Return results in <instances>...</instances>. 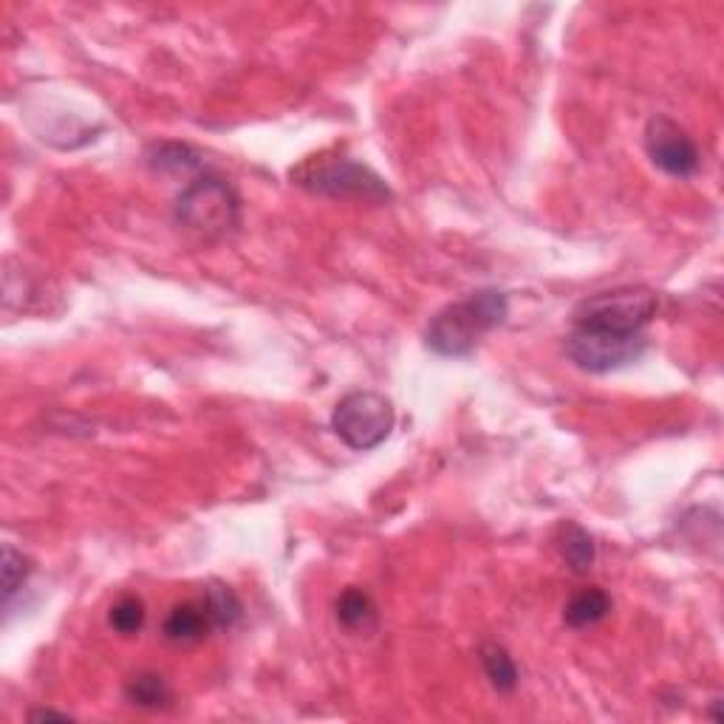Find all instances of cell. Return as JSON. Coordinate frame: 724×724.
I'll return each instance as SVG.
<instances>
[{
  "label": "cell",
  "instance_id": "cell-1",
  "mask_svg": "<svg viewBox=\"0 0 724 724\" xmlns=\"http://www.w3.org/2000/svg\"><path fill=\"white\" fill-rule=\"evenodd\" d=\"M510 314V300L499 289H479L459 303L444 306L428 323L425 343L439 356H470L479 340Z\"/></svg>",
  "mask_w": 724,
  "mask_h": 724
},
{
  "label": "cell",
  "instance_id": "cell-2",
  "mask_svg": "<svg viewBox=\"0 0 724 724\" xmlns=\"http://www.w3.org/2000/svg\"><path fill=\"white\" fill-rule=\"evenodd\" d=\"M173 219L188 235L213 244L238 232L241 199L230 181L204 173L181 190L173 207Z\"/></svg>",
  "mask_w": 724,
  "mask_h": 724
},
{
  "label": "cell",
  "instance_id": "cell-3",
  "mask_svg": "<svg viewBox=\"0 0 724 724\" xmlns=\"http://www.w3.org/2000/svg\"><path fill=\"white\" fill-rule=\"evenodd\" d=\"M289 175H292V184L314 195H325V199H354L371 201V204L391 201V190L374 170L343 153H331V150L303 159Z\"/></svg>",
  "mask_w": 724,
  "mask_h": 724
},
{
  "label": "cell",
  "instance_id": "cell-4",
  "mask_svg": "<svg viewBox=\"0 0 724 724\" xmlns=\"http://www.w3.org/2000/svg\"><path fill=\"white\" fill-rule=\"evenodd\" d=\"M660 298L648 286H617L581 300L572 314L575 329L640 334L656 318Z\"/></svg>",
  "mask_w": 724,
  "mask_h": 724
},
{
  "label": "cell",
  "instance_id": "cell-5",
  "mask_svg": "<svg viewBox=\"0 0 724 724\" xmlns=\"http://www.w3.org/2000/svg\"><path fill=\"white\" fill-rule=\"evenodd\" d=\"M394 402L376 391H351L331 413V428L338 439L356 453L380 448L394 431Z\"/></svg>",
  "mask_w": 724,
  "mask_h": 724
},
{
  "label": "cell",
  "instance_id": "cell-6",
  "mask_svg": "<svg viewBox=\"0 0 724 724\" xmlns=\"http://www.w3.org/2000/svg\"><path fill=\"white\" fill-rule=\"evenodd\" d=\"M563 351L581 371L589 374H612L629 369L648 351L645 334H614V331L575 329L563 343Z\"/></svg>",
  "mask_w": 724,
  "mask_h": 724
},
{
  "label": "cell",
  "instance_id": "cell-7",
  "mask_svg": "<svg viewBox=\"0 0 724 724\" xmlns=\"http://www.w3.org/2000/svg\"><path fill=\"white\" fill-rule=\"evenodd\" d=\"M643 142L648 159L662 173L674 175V179H687L700 170V148L687 137L685 128L676 125L671 117H662V113L651 117Z\"/></svg>",
  "mask_w": 724,
  "mask_h": 724
},
{
  "label": "cell",
  "instance_id": "cell-8",
  "mask_svg": "<svg viewBox=\"0 0 724 724\" xmlns=\"http://www.w3.org/2000/svg\"><path fill=\"white\" fill-rule=\"evenodd\" d=\"M164 640L173 645H195L210 634L213 620L207 614L204 603H179L170 609V614L164 617Z\"/></svg>",
  "mask_w": 724,
  "mask_h": 724
},
{
  "label": "cell",
  "instance_id": "cell-9",
  "mask_svg": "<svg viewBox=\"0 0 724 724\" xmlns=\"http://www.w3.org/2000/svg\"><path fill=\"white\" fill-rule=\"evenodd\" d=\"M557 552H561V557L575 575H589L594 566V557H597L594 537L581 524H575V521H563L557 526Z\"/></svg>",
  "mask_w": 724,
  "mask_h": 724
},
{
  "label": "cell",
  "instance_id": "cell-10",
  "mask_svg": "<svg viewBox=\"0 0 724 724\" xmlns=\"http://www.w3.org/2000/svg\"><path fill=\"white\" fill-rule=\"evenodd\" d=\"M609 614H612V597L603 589L589 586L569 600L563 609V623L569 629H589V625L603 623Z\"/></svg>",
  "mask_w": 724,
  "mask_h": 724
},
{
  "label": "cell",
  "instance_id": "cell-11",
  "mask_svg": "<svg viewBox=\"0 0 724 724\" xmlns=\"http://www.w3.org/2000/svg\"><path fill=\"white\" fill-rule=\"evenodd\" d=\"M334 617L345 631H369L376 625V606L365 589L349 586L334 603Z\"/></svg>",
  "mask_w": 724,
  "mask_h": 724
},
{
  "label": "cell",
  "instance_id": "cell-12",
  "mask_svg": "<svg viewBox=\"0 0 724 724\" xmlns=\"http://www.w3.org/2000/svg\"><path fill=\"white\" fill-rule=\"evenodd\" d=\"M481 656V668H484V676L490 680V685L499 693H512L519 687V665L510 656V651L499 643H484L479 651Z\"/></svg>",
  "mask_w": 724,
  "mask_h": 724
},
{
  "label": "cell",
  "instance_id": "cell-13",
  "mask_svg": "<svg viewBox=\"0 0 724 724\" xmlns=\"http://www.w3.org/2000/svg\"><path fill=\"white\" fill-rule=\"evenodd\" d=\"M125 700L131 705L142 707V711H162L173 702V691L168 682L153 671H142V674L131 676L125 685Z\"/></svg>",
  "mask_w": 724,
  "mask_h": 724
},
{
  "label": "cell",
  "instance_id": "cell-14",
  "mask_svg": "<svg viewBox=\"0 0 724 724\" xmlns=\"http://www.w3.org/2000/svg\"><path fill=\"white\" fill-rule=\"evenodd\" d=\"M201 603H204L207 614H210V620H213V629L219 631H230L232 625L241 620V614H244V606H241L238 594L221 581L207 583Z\"/></svg>",
  "mask_w": 724,
  "mask_h": 724
},
{
  "label": "cell",
  "instance_id": "cell-15",
  "mask_svg": "<svg viewBox=\"0 0 724 724\" xmlns=\"http://www.w3.org/2000/svg\"><path fill=\"white\" fill-rule=\"evenodd\" d=\"M148 164L150 168L164 170V173H190V170L201 168V159L188 144L162 142L150 144L148 148Z\"/></svg>",
  "mask_w": 724,
  "mask_h": 724
},
{
  "label": "cell",
  "instance_id": "cell-16",
  "mask_svg": "<svg viewBox=\"0 0 724 724\" xmlns=\"http://www.w3.org/2000/svg\"><path fill=\"white\" fill-rule=\"evenodd\" d=\"M108 625H111L117 634H122V637H133V634H139L144 625V603L139 597H133V594H125V597H119L117 603L111 606V612H108Z\"/></svg>",
  "mask_w": 724,
  "mask_h": 724
},
{
  "label": "cell",
  "instance_id": "cell-17",
  "mask_svg": "<svg viewBox=\"0 0 724 724\" xmlns=\"http://www.w3.org/2000/svg\"><path fill=\"white\" fill-rule=\"evenodd\" d=\"M29 575H32V561H29L23 552L14 550L12 543H7V546H3V603H7V606L12 603L14 594L23 589Z\"/></svg>",
  "mask_w": 724,
  "mask_h": 724
},
{
  "label": "cell",
  "instance_id": "cell-18",
  "mask_svg": "<svg viewBox=\"0 0 724 724\" xmlns=\"http://www.w3.org/2000/svg\"><path fill=\"white\" fill-rule=\"evenodd\" d=\"M32 722H71L69 713H54V711H34Z\"/></svg>",
  "mask_w": 724,
  "mask_h": 724
}]
</instances>
